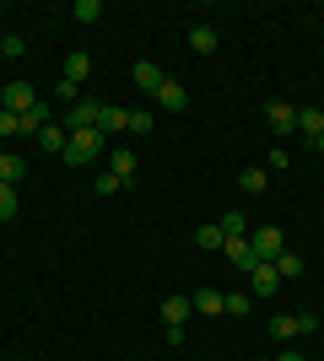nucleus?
<instances>
[{
  "mask_svg": "<svg viewBox=\"0 0 324 361\" xmlns=\"http://www.w3.org/2000/svg\"><path fill=\"white\" fill-rule=\"evenodd\" d=\"M103 151H108L103 130H71V140H65V162H71V167H87L92 157H103Z\"/></svg>",
  "mask_w": 324,
  "mask_h": 361,
  "instance_id": "1",
  "label": "nucleus"
},
{
  "mask_svg": "<svg viewBox=\"0 0 324 361\" xmlns=\"http://www.w3.org/2000/svg\"><path fill=\"white\" fill-rule=\"evenodd\" d=\"M0 108H6V114H16V119H22V114H32V108H38L32 81H6V87H0Z\"/></svg>",
  "mask_w": 324,
  "mask_h": 361,
  "instance_id": "2",
  "label": "nucleus"
},
{
  "mask_svg": "<svg viewBox=\"0 0 324 361\" xmlns=\"http://www.w3.org/2000/svg\"><path fill=\"white\" fill-rule=\"evenodd\" d=\"M248 248H254L260 264H276V259L287 254V232H281V226H260V232L248 238Z\"/></svg>",
  "mask_w": 324,
  "mask_h": 361,
  "instance_id": "3",
  "label": "nucleus"
},
{
  "mask_svg": "<svg viewBox=\"0 0 324 361\" xmlns=\"http://www.w3.org/2000/svg\"><path fill=\"white\" fill-rule=\"evenodd\" d=\"M319 329V318L313 313H281V318H270V334L276 340H297V334H313Z\"/></svg>",
  "mask_w": 324,
  "mask_h": 361,
  "instance_id": "4",
  "label": "nucleus"
},
{
  "mask_svg": "<svg viewBox=\"0 0 324 361\" xmlns=\"http://www.w3.org/2000/svg\"><path fill=\"white\" fill-rule=\"evenodd\" d=\"M265 124H270V135L287 140V135L297 130V108H292V103H265Z\"/></svg>",
  "mask_w": 324,
  "mask_h": 361,
  "instance_id": "5",
  "label": "nucleus"
},
{
  "mask_svg": "<svg viewBox=\"0 0 324 361\" xmlns=\"http://www.w3.org/2000/svg\"><path fill=\"white\" fill-rule=\"evenodd\" d=\"M130 81H136L140 92H152V97H157V87H162L168 75H162V65H157V60H136V65H130Z\"/></svg>",
  "mask_w": 324,
  "mask_h": 361,
  "instance_id": "6",
  "label": "nucleus"
},
{
  "mask_svg": "<svg viewBox=\"0 0 324 361\" xmlns=\"http://www.w3.org/2000/svg\"><path fill=\"white\" fill-rule=\"evenodd\" d=\"M248 291H254V297H276V291H281L276 264H254V270H248Z\"/></svg>",
  "mask_w": 324,
  "mask_h": 361,
  "instance_id": "7",
  "label": "nucleus"
},
{
  "mask_svg": "<svg viewBox=\"0 0 324 361\" xmlns=\"http://www.w3.org/2000/svg\"><path fill=\"white\" fill-rule=\"evenodd\" d=\"M97 130H103L108 140H114V135H124V130H130V108H119V103H103V114H97Z\"/></svg>",
  "mask_w": 324,
  "mask_h": 361,
  "instance_id": "8",
  "label": "nucleus"
},
{
  "mask_svg": "<svg viewBox=\"0 0 324 361\" xmlns=\"http://www.w3.org/2000/svg\"><path fill=\"white\" fill-rule=\"evenodd\" d=\"M108 173H114L119 183H130L136 178V151L130 146H108Z\"/></svg>",
  "mask_w": 324,
  "mask_h": 361,
  "instance_id": "9",
  "label": "nucleus"
},
{
  "mask_svg": "<svg viewBox=\"0 0 324 361\" xmlns=\"http://www.w3.org/2000/svg\"><path fill=\"white\" fill-rule=\"evenodd\" d=\"M157 103H162V114H184V108H189V92H184V87H179V81L168 75V81L157 87Z\"/></svg>",
  "mask_w": 324,
  "mask_h": 361,
  "instance_id": "10",
  "label": "nucleus"
},
{
  "mask_svg": "<svg viewBox=\"0 0 324 361\" xmlns=\"http://www.w3.org/2000/svg\"><path fill=\"white\" fill-rule=\"evenodd\" d=\"M97 114H103V103H87V97H81V103L71 108V119H65V135H71V130H97Z\"/></svg>",
  "mask_w": 324,
  "mask_h": 361,
  "instance_id": "11",
  "label": "nucleus"
},
{
  "mask_svg": "<svg viewBox=\"0 0 324 361\" xmlns=\"http://www.w3.org/2000/svg\"><path fill=\"white\" fill-rule=\"evenodd\" d=\"M222 254H227V264H238L244 275L260 264V259H254V248H248V238H227V243H222Z\"/></svg>",
  "mask_w": 324,
  "mask_h": 361,
  "instance_id": "12",
  "label": "nucleus"
},
{
  "mask_svg": "<svg viewBox=\"0 0 324 361\" xmlns=\"http://www.w3.org/2000/svg\"><path fill=\"white\" fill-rule=\"evenodd\" d=\"M65 124H44V130H38V135H32V146L38 151H54V157H65Z\"/></svg>",
  "mask_w": 324,
  "mask_h": 361,
  "instance_id": "13",
  "label": "nucleus"
},
{
  "mask_svg": "<svg viewBox=\"0 0 324 361\" xmlns=\"http://www.w3.org/2000/svg\"><path fill=\"white\" fill-rule=\"evenodd\" d=\"M87 75H92V54H65V81H71V87H81V81H87Z\"/></svg>",
  "mask_w": 324,
  "mask_h": 361,
  "instance_id": "14",
  "label": "nucleus"
},
{
  "mask_svg": "<svg viewBox=\"0 0 324 361\" xmlns=\"http://www.w3.org/2000/svg\"><path fill=\"white\" fill-rule=\"evenodd\" d=\"M189 313H195V302H189V297H179V291L162 297V324H184Z\"/></svg>",
  "mask_w": 324,
  "mask_h": 361,
  "instance_id": "15",
  "label": "nucleus"
},
{
  "mask_svg": "<svg viewBox=\"0 0 324 361\" xmlns=\"http://www.w3.org/2000/svg\"><path fill=\"white\" fill-rule=\"evenodd\" d=\"M216 44H222V38H216V27H211V22L189 27V49H195V54H216Z\"/></svg>",
  "mask_w": 324,
  "mask_h": 361,
  "instance_id": "16",
  "label": "nucleus"
},
{
  "mask_svg": "<svg viewBox=\"0 0 324 361\" xmlns=\"http://www.w3.org/2000/svg\"><path fill=\"white\" fill-rule=\"evenodd\" d=\"M238 189H248V195H265V189H270V173H265V167H244V173H238Z\"/></svg>",
  "mask_w": 324,
  "mask_h": 361,
  "instance_id": "17",
  "label": "nucleus"
},
{
  "mask_svg": "<svg viewBox=\"0 0 324 361\" xmlns=\"http://www.w3.org/2000/svg\"><path fill=\"white\" fill-rule=\"evenodd\" d=\"M222 243H227L222 226H200V232H195V248H200V254H222Z\"/></svg>",
  "mask_w": 324,
  "mask_h": 361,
  "instance_id": "18",
  "label": "nucleus"
},
{
  "mask_svg": "<svg viewBox=\"0 0 324 361\" xmlns=\"http://www.w3.org/2000/svg\"><path fill=\"white\" fill-rule=\"evenodd\" d=\"M189 302H195V313H205V318L227 313V307H222V291H211V286H205V291H195V297H189Z\"/></svg>",
  "mask_w": 324,
  "mask_h": 361,
  "instance_id": "19",
  "label": "nucleus"
},
{
  "mask_svg": "<svg viewBox=\"0 0 324 361\" xmlns=\"http://www.w3.org/2000/svg\"><path fill=\"white\" fill-rule=\"evenodd\" d=\"M297 130H303V135H319V130H324V108H297Z\"/></svg>",
  "mask_w": 324,
  "mask_h": 361,
  "instance_id": "20",
  "label": "nucleus"
},
{
  "mask_svg": "<svg viewBox=\"0 0 324 361\" xmlns=\"http://www.w3.org/2000/svg\"><path fill=\"white\" fill-rule=\"evenodd\" d=\"M16 124H22V135H38V130H44V124H49V103H38V108H32V114H22V119H16Z\"/></svg>",
  "mask_w": 324,
  "mask_h": 361,
  "instance_id": "21",
  "label": "nucleus"
},
{
  "mask_svg": "<svg viewBox=\"0 0 324 361\" xmlns=\"http://www.w3.org/2000/svg\"><path fill=\"white\" fill-rule=\"evenodd\" d=\"M0 183H22V157L16 151H0Z\"/></svg>",
  "mask_w": 324,
  "mask_h": 361,
  "instance_id": "22",
  "label": "nucleus"
},
{
  "mask_svg": "<svg viewBox=\"0 0 324 361\" xmlns=\"http://www.w3.org/2000/svg\"><path fill=\"white\" fill-rule=\"evenodd\" d=\"M22 211V200H16V183H0V221H11Z\"/></svg>",
  "mask_w": 324,
  "mask_h": 361,
  "instance_id": "23",
  "label": "nucleus"
},
{
  "mask_svg": "<svg viewBox=\"0 0 324 361\" xmlns=\"http://www.w3.org/2000/svg\"><path fill=\"white\" fill-rule=\"evenodd\" d=\"M76 22H87V27L103 22V0H76Z\"/></svg>",
  "mask_w": 324,
  "mask_h": 361,
  "instance_id": "24",
  "label": "nucleus"
},
{
  "mask_svg": "<svg viewBox=\"0 0 324 361\" xmlns=\"http://www.w3.org/2000/svg\"><path fill=\"white\" fill-rule=\"evenodd\" d=\"M292 167V151L287 146H270V157H265V173H287Z\"/></svg>",
  "mask_w": 324,
  "mask_h": 361,
  "instance_id": "25",
  "label": "nucleus"
},
{
  "mask_svg": "<svg viewBox=\"0 0 324 361\" xmlns=\"http://www.w3.org/2000/svg\"><path fill=\"white\" fill-rule=\"evenodd\" d=\"M216 226H222L227 238H248V232H244V211H227V216H222Z\"/></svg>",
  "mask_w": 324,
  "mask_h": 361,
  "instance_id": "26",
  "label": "nucleus"
},
{
  "mask_svg": "<svg viewBox=\"0 0 324 361\" xmlns=\"http://www.w3.org/2000/svg\"><path fill=\"white\" fill-rule=\"evenodd\" d=\"M276 275H281V281H287V275H303V259H297L292 248H287V254L276 259Z\"/></svg>",
  "mask_w": 324,
  "mask_h": 361,
  "instance_id": "27",
  "label": "nucleus"
},
{
  "mask_svg": "<svg viewBox=\"0 0 324 361\" xmlns=\"http://www.w3.org/2000/svg\"><path fill=\"white\" fill-rule=\"evenodd\" d=\"M130 135H152V114L146 108H130Z\"/></svg>",
  "mask_w": 324,
  "mask_h": 361,
  "instance_id": "28",
  "label": "nucleus"
},
{
  "mask_svg": "<svg viewBox=\"0 0 324 361\" xmlns=\"http://www.w3.org/2000/svg\"><path fill=\"white\" fill-rule=\"evenodd\" d=\"M222 307H227L232 318H238V313H248V291H227V297H222Z\"/></svg>",
  "mask_w": 324,
  "mask_h": 361,
  "instance_id": "29",
  "label": "nucleus"
},
{
  "mask_svg": "<svg viewBox=\"0 0 324 361\" xmlns=\"http://www.w3.org/2000/svg\"><path fill=\"white\" fill-rule=\"evenodd\" d=\"M119 189H124V183H119V178H114V173H103V178H97V183H92V195H103V200H108V195H119Z\"/></svg>",
  "mask_w": 324,
  "mask_h": 361,
  "instance_id": "30",
  "label": "nucleus"
},
{
  "mask_svg": "<svg viewBox=\"0 0 324 361\" xmlns=\"http://www.w3.org/2000/svg\"><path fill=\"white\" fill-rule=\"evenodd\" d=\"M0 54H6V60H22V54H28V44H22L16 32H6V49H0Z\"/></svg>",
  "mask_w": 324,
  "mask_h": 361,
  "instance_id": "31",
  "label": "nucleus"
},
{
  "mask_svg": "<svg viewBox=\"0 0 324 361\" xmlns=\"http://www.w3.org/2000/svg\"><path fill=\"white\" fill-rule=\"evenodd\" d=\"M11 135H22V124H16V114L0 108V140H11Z\"/></svg>",
  "mask_w": 324,
  "mask_h": 361,
  "instance_id": "32",
  "label": "nucleus"
},
{
  "mask_svg": "<svg viewBox=\"0 0 324 361\" xmlns=\"http://www.w3.org/2000/svg\"><path fill=\"white\" fill-rule=\"evenodd\" d=\"M54 97H60V103H71V108L81 103V97H76V87H71V81H65V75H60V81H54Z\"/></svg>",
  "mask_w": 324,
  "mask_h": 361,
  "instance_id": "33",
  "label": "nucleus"
},
{
  "mask_svg": "<svg viewBox=\"0 0 324 361\" xmlns=\"http://www.w3.org/2000/svg\"><path fill=\"white\" fill-rule=\"evenodd\" d=\"M270 361H308L303 350H281V356H270Z\"/></svg>",
  "mask_w": 324,
  "mask_h": 361,
  "instance_id": "34",
  "label": "nucleus"
},
{
  "mask_svg": "<svg viewBox=\"0 0 324 361\" xmlns=\"http://www.w3.org/2000/svg\"><path fill=\"white\" fill-rule=\"evenodd\" d=\"M308 146H313V151H319V157H324V130H319V135H313V140H308Z\"/></svg>",
  "mask_w": 324,
  "mask_h": 361,
  "instance_id": "35",
  "label": "nucleus"
},
{
  "mask_svg": "<svg viewBox=\"0 0 324 361\" xmlns=\"http://www.w3.org/2000/svg\"><path fill=\"white\" fill-rule=\"evenodd\" d=\"M0 49H6V32H0Z\"/></svg>",
  "mask_w": 324,
  "mask_h": 361,
  "instance_id": "36",
  "label": "nucleus"
},
{
  "mask_svg": "<svg viewBox=\"0 0 324 361\" xmlns=\"http://www.w3.org/2000/svg\"><path fill=\"white\" fill-rule=\"evenodd\" d=\"M260 361H270V356H260Z\"/></svg>",
  "mask_w": 324,
  "mask_h": 361,
  "instance_id": "37",
  "label": "nucleus"
}]
</instances>
